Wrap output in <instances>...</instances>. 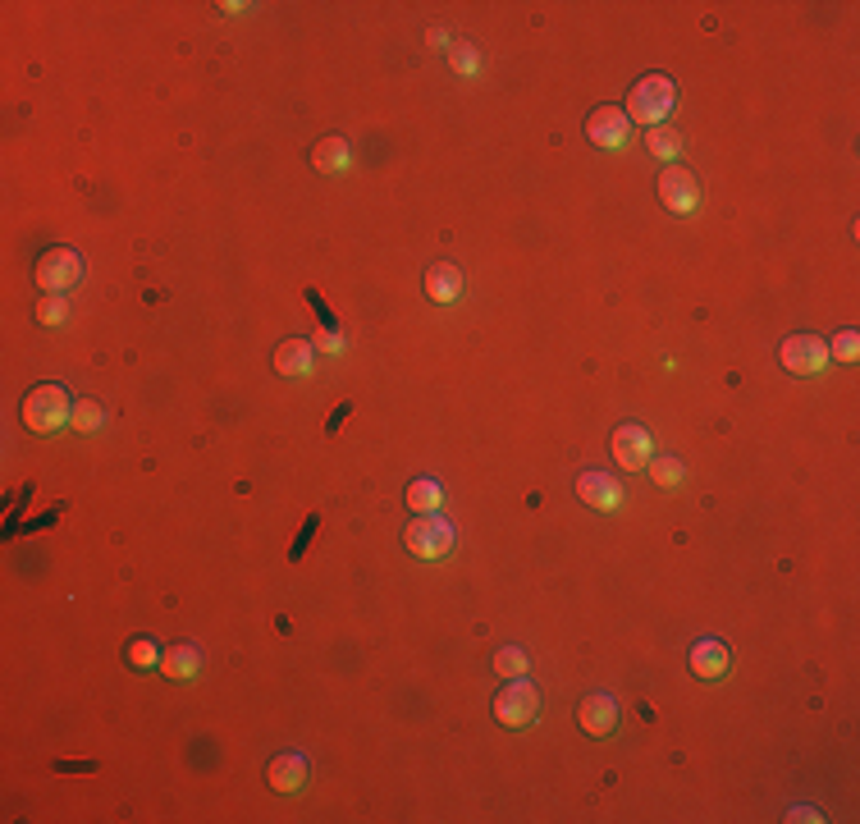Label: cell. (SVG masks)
I'll list each match as a JSON object with an SVG mask.
<instances>
[{
    "instance_id": "1",
    "label": "cell",
    "mask_w": 860,
    "mask_h": 824,
    "mask_svg": "<svg viewBox=\"0 0 860 824\" xmlns=\"http://www.w3.org/2000/svg\"><path fill=\"white\" fill-rule=\"evenodd\" d=\"M673 101H678V87H673V78L668 74H645L641 83H632V92H627V120L645 124V129H659V124L668 120V110H673Z\"/></svg>"
},
{
    "instance_id": "2",
    "label": "cell",
    "mask_w": 860,
    "mask_h": 824,
    "mask_svg": "<svg viewBox=\"0 0 860 824\" xmlns=\"http://www.w3.org/2000/svg\"><path fill=\"white\" fill-rule=\"evenodd\" d=\"M19 417H23L28 431L51 435V431H60L65 422H74V399H69L65 385H37V390L23 394Z\"/></svg>"
},
{
    "instance_id": "3",
    "label": "cell",
    "mask_w": 860,
    "mask_h": 824,
    "mask_svg": "<svg viewBox=\"0 0 860 824\" xmlns=\"http://www.w3.org/2000/svg\"><path fill=\"white\" fill-rule=\"evenodd\" d=\"M403 545H408V554H417V559H444V554L453 550V527L440 518V513H421L417 522H408Z\"/></svg>"
},
{
    "instance_id": "4",
    "label": "cell",
    "mask_w": 860,
    "mask_h": 824,
    "mask_svg": "<svg viewBox=\"0 0 860 824\" xmlns=\"http://www.w3.org/2000/svg\"><path fill=\"white\" fill-rule=\"evenodd\" d=\"M37 284H42L46 293H65L74 289L78 280H83V257H78L74 248H46L42 257H37Z\"/></svg>"
},
{
    "instance_id": "5",
    "label": "cell",
    "mask_w": 860,
    "mask_h": 824,
    "mask_svg": "<svg viewBox=\"0 0 860 824\" xmlns=\"http://www.w3.org/2000/svg\"><path fill=\"white\" fill-rule=\"evenodd\" d=\"M540 710V692L531 683H522V678H508V687L495 696V719L504 728H522L531 724Z\"/></svg>"
},
{
    "instance_id": "6",
    "label": "cell",
    "mask_w": 860,
    "mask_h": 824,
    "mask_svg": "<svg viewBox=\"0 0 860 824\" xmlns=\"http://www.w3.org/2000/svg\"><path fill=\"white\" fill-rule=\"evenodd\" d=\"M659 202H664L668 211H678V216L696 211L700 206V179L687 170V165H668V170L659 174Z\"/></svg>"
},
{
    "instance_id": "7",
    "label": "cell",
    "mask_w": 860,
    "mask_h": 824,
    "mask_svg": "<svg viewBox=\"0 0 860 824\" xmlns=\"http://www.w3.org/2000/svg\"><path fill=\"white\" fill-rule=\"evenodd\" d=\"M650 449H655V440H650V431H645V426H636V422L618 426V431H613V440H609L613 463L627 467V472H641V467L655 458Z\"/></svg>"
},
{
    "instance_id": "8",
    "label": "cell",
    "mask_w": 860,
    "mask_h": 824,
    "mask_svg": "<svg viewBox=\"0 0 860 824\" xmlns=\"http://www.w3.org/2000/svg\"><path fill=\"white\" fill-rule=\"evenodd\" d=\"M778 358H783V367L796 371V376H815V371L828 367V344L815 335H792V339H783V353H778Z\"/></svg>"
},
{
    "instance_id": "9",
    "label": "cell",
    "mask_w": 860,
    "mask_h": 824,
    "mask_svg": "<svg viewBox=\"0 0 860 824\" xmlns=\"http://www.w3.org/2000/svg\"><path fill=\"white\" fill-rule=\"evenodd\" d=\"M627 133H632V120H627L618 106H600V110H591V120H586V138H591L595 147H604V152L623 147Z\"/></svg>"
},
{
    "instance_id": "10",
    "label": "cell",
    "mask_w": 860,
    "mask_h": 824,
    "mask_svg": "<svg viewBox=\"0 0 860 824\" xmlns=\"http://www.w3.org/2000/svg\"><path fill=\"white\" fill-rule=\"evenodd\" d=\"M577 724L586 728L591 738H609L613 728H618V701H613L609 692L586 696V701L577 705Z\"/></svg>"
},
{
    "instance_id": "11",
    "label": "cell",
    "mask_w": 860,
    "mask_h": 824,
    "mask_svg": "<svg viewBox=\"0 0 860 824\" xmlns=\"http://www.w3.org/2000/svg\"><path fill=\"white\" fill-rule=\"evenodd\" d=\"M577 495L591 504V509H618L623 504V486L609 477V472H581L577 477Z\"/></svg>"
},
{
    "instance_id": "12",
    "label": "cell",
    "mask_w": 860,
    "mask_h": 824,
    "mask_svg": "<svg viewBox=\"0 0 860 824\" xmlns=\"http://www.w3.org/2000/svg\"><path fill=\"white\" fill-rule=\"evenodd\" d=\"M728 669H732V651L723 641L705 637V641L691 646V673H696V678H728Z\"/></svg>"
},
{
    "instance_id": "13",
    "label": "cell",
    "mask_w": 860,
    "mask_h": 824,
    "mask_svg": "<svg viewBox=\"0 0 860 824\" xmlns=\"http://www.w3.org/2000/svg\"><path fill=\"white\" fill-rule=\"evenodd\" d=\"M270 788L275 792H298L302 783H307V756H298V751H284V756L270 760V770H266Z\"/></svg>"
},
{
    "instance_id": "14",
    "label": "cell",
    "mask_w": 860,
    "mask_h": 824,
    "mask_svg": "<svg viewBox=\"0 0 860 824\" xmlns=\"http://www.w3.org/2000/svg\"><path fill=\"white\" fill-rule=\"evenodd\" d=\"M426 293H430V303H453V298L463 293V271H458L453 261L430 266L426 271Z\"/></svg>"
},
{
    "instance_id": "15",
    "label": "cell",
    "mask_w": 860,
    "mask_h": 824,
    "mask_svg": "<svg viewBox=\"0 0 860 824\" xmlns=\"http://www.w3.org/2000/svg\"><path fill=\"white\" fill-rule=\"evenodd\" d=\"M275 371L289 376V380L307 376V371H312V344H307V339H284V344L275 348Z\"/></svg>"
},
{
    "instance_id": "16",
    "label": "cell",
    "mask_w": 860,
    "mask_h": 824,
    "mask_svg": "<svg viewBox=\"0 0 860 824\" xmlns=\"http://www.w3.org/2000/svg\"><path fill=\"white\" fill-rule=\"evenodd\" d=\"M197 669H202V651H197V646L179 641V646H170V651H165V673H170V678L188 683V678H197Z\"/></svg>"
},
{
    "instance_id": "17",
    "label": "cell",
    "mask_w": 860,
    "mask_h": 824,
    "mask_svg": "<svg viewBox=\"0 0 860 824\" xmlns=\"http://www.w3.org/2000/svg\"><path fill=\"white\" fill-rule=\"evenodd\" d=\"M312 165H316V170H344V165H348V138H325V142H316Z\"/></svg>"
},
{
    "instance_id": "18",
    "label": "cell",
    "mask_w": 860,
    "mask_h": 824,
    "mask_svg": "<svg viewBox=\"0 0 860 824\" xmlns=\"http://www.w3.org/2000/svg\"><path fill=\"white\" fill-rule=\"evenodd\" d=\"M408 509L412 513H435L440 509V481H430V477H417L408 486Z\"/></svg>"
},
{
    "instance_id": "19",
    "label": "cell",
    "mask_w": 860,
    "mask_h": 824,
    "mask_svg": "<svg viewBox=\"0 0 860 824\" xmlns=\"http://www.w3.org/2000/svg\"><path fill=\"white\" fill-rule=\"evenodd\" d=\"M307 303H312L316 321H321V330H325V348H339V316H334V307L321 298V289H307Z\"/></svg>"
},
{
    "instance_id": "20",
    "label": "cell",
    "mask_w": 860,
    "mask_h": 824,
    "mask_svg": "<svg viewBox=\"0 0 860 824\" xmlns=\"http://www.w3.org/2000/svg\"><path fill=\"white\" fill-rule=\"evenodd\" d=\"M645 467H650V477H655L664 490H678L682 481H687V467H682L678 458H668V454H664V458H650Z\"/></svg>"
},
{
    "instance_id": "21",
    "label": "cell",
    "mask_w": 860,
    "mask_h": 824,
    "mask_svg": "<svg viewBox=\"0 0 860 824\" xmlns=\"http://www.w3.org/2000/svg\"><path fill=\"white\" fill-rule=\"evenodd\" d=\"M645 147H650V156H659V161H673V156L682 152V138L673 129H664V124H659V129H650Z\"/></svg>"
},
{
    "instance_id": "22",
    "label": "cell",
    "mask_w": 860,
    "mask_h": 824,
    "mask_svg": "<svg viewBox=\"0 0 860 824\" xmlns=\"http://www.w3.org/2000/svg\"><path fill=\"white\" fill-rule=\"evenodd\" d=\"M495 673L499 678H522V673H527V651H517V646L495 651Z\"/></svg>"
},
{
    "instance_id": "23",
    "label": "cell",
    "mask_w": 860,
    "mask_h": 824,
    "mask_svg": "<svg viewBox=\"0 0 860 824\" xmlns=\"http://www.w3.org/2000/svg\"><path fill=\"white\" fill-rule=\"evenodd\" d=\"M828 358L856 362L860 358V335H856V330H838V335H833V344H828Z\"/></svg>"
},
{
    "instance_id": "24",
    "label": "cell",
    "mask_w": 860,
    "mask_h": 824,
    "mask_svg": "<svg viewBox=\"0 0 860 824\" xmlns=\"http://www.w3.org/2000/svg\"><path fill=\"white\" fill-rule=\"evenodd\" d=\"M65 316H69V303L60 293H46L42 303H37V321H42V326H60Z\"/></svg>"
},
{
    "instance_id": "25",
    "label": "cell",
    "mask_w": 860,
    "mask_h": 824,
    "mask_svg": "<svg viewBox=\"0 0 860 824\" xmlns=\"http://www.w3.org/2000/svg\"><path fill=\"white\" fill-rule=\"evenodd\" d=\"M101 417H106V412H101V403H92V399L74 403V426H78V431H97Z\"/></svg>"
},
{
    "instance_id": "26",
    "label": "cell",
    "mask_w": 860,
    "mask_h": 824,
    "mask_svg": "<svg viewBox=\"0 0 860 824\" xmlns=\"http://www.w3.org/2000/svg\"><path fill=\"white\" fill-rule=\"evenodd\" d=\"M129 664L151 669V664H156V646H151V641H133V646H129Z\"/></svg>"
},
{
    "instance_id": "27",
    "label": "cell",
    "mask_w": 860,
    "mask_h": 824,
    "mask_svg": "<svg viewBox=\"0 0 860 824\" xmlns=\"http://www.w3.org/2000/svg\"><path fill=\"white\" fill-rule=\"evenodd\" d=\"M316 527H321V518H307V527H302L298 532V541H293V559H302V554H307V545H312V536H316Z\"/></svg>"
},
{
    "instance_id": "28",
    "label": "cell",
    "mask_w": 860,
    "mask_h": 824,
    "mask_svg": "<svg viewBox=\"0 0 860 824\" xmlns=\"http://www.w3.org/2000/svg\"><path fill=\"white\" fill-rule=\"evenodd\" d=\"M348 412H353V403H339V408L330 412V422H325V431H339V426H344V417Z\"/></svg>"
},
{
    "instance_id": "29",
    "label": "cell",
    "mask_w": 860,
    "mask_h": 824,
    "mask_svg": "<svg viewBox=\"0 0 860 824\" xmlns=\"http://www.w3.org/2000/svg\"><path fill=\"white\" fill-rule=\"evenodd\" d=\"M792 820H810V824H815V820H819V815H815V811H810V806H796V811H792Z\"/></svg>"
}]
</instances>
